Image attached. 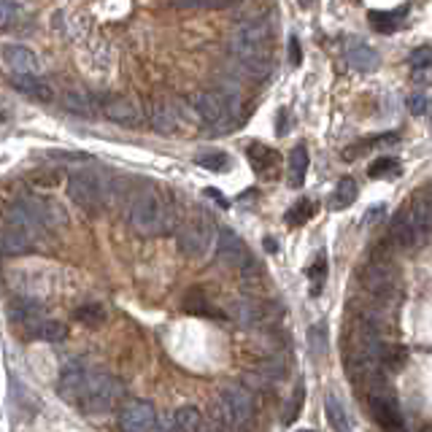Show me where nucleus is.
Listing matches in <instances>:
<instances>
[{
    "mask_svg": "<svg viewBox=\"0 0 432 432\" xmlns=\"http://www.w3.org/2000/svg\"><path fill=\"white\" fill-rule=\"evenodd\" d=\"M214 427L219 432H243L254 416V397L241 384H230L214 400Z\"/></svg>",
    "mask_w": 432,
    "mask_h": 432,
    "instance_id": "nucleus-1",
    "label": "nucleus"
},
{
    "mask_svg": "<svg viewBox=\"0 0 432 432\" xmlns=\"http://www.w3.org/2000/svg\"><path fill=\"white\" fill-rule=\"evenodd\" d=\"M127 219L133 225L135 232L141 235H165L176 230V214L168 202L162 200L160 195L154 192H141L133 202H130V211H127Z\"/></svg>",
    "mask_w": 432,
    "mask_h": 432,
    "instance_id": "nucleus-2",
    "label": "nucleus"
},
{
    "mask_svg": "<svg viewBox=\"0 0 432 432\" xmlns=\"http://www.w3.org/2000/svg\"><path fill=\"white\" fill-rule=\"evenodd\" d=\"M124 397V384L111 373H90L87 384L81 389L79 405L84 411H92V414H103L108 408L119 405V400Z\"/></svg>",
    "mask_w": 432,
    "mask_h": 432,
    "instance_id": "nucleus-3",
    "label": "nucleus"
},
{
    "mask_svg": "<svg viewBox=\"0 0 432 432\" xmlns=\"http://www.w3.org/2000/svg\"><path fill=\"white\" fill-rule=\"evenodd\" d=\"M268 27L265 22H241L230 33L227 49L238 63H254V60H268L265 57V46H268Z\"/></svg>",
    "mask_w": 432,
    "mask_h": 432,
    "instance_id": "nucleus-4",
    "label": "nucleus"
},
{
    "mask_svg": "<svg viewBox=\"0 0 432 432\" xmlns=\"http://www.w3.org/2000/svg\"><path fill=\"white\" fill-rule=\"evenodd\" d=\"M192 103H195V111H198V117L202 122H208V124H227L238 114L241 97L232 90H227V87H219V90L198 92L192 97Z\"/></svg>",
    "mask_w": 432,
    "mask_h": 432,
    "instance_id": "nucleus-5",
    "label": "nucleus"
},
{
    "mask_svg": "<svg viewBox=\"0 0 432 432\" xmlns=\"http://www.w3.org/2000/svg\"><path fill=\"white\" fill-rule=\"evenodd\" d=\"M68 198L76 202L81 211L94 214L103 205V184L90 171H79V173L68 176Z\"/></svg>",
    "mask_w": 432,
    "mask_h": 432,
    "instance_id": "nucleus-6",
    "label": "nucleus"
},
{
    "mask_svg": "<svg viewBox=\"0 0 432 432\" xmlns=\"http://www.w3.org/2000/svg\"><path fill=\"white\" fill-rule=\"evenodd\" d=\"M154 421H157V411L148 400H130L119 411V424L122 432H151L154 430Z\"/></svg>",
    "mask_w": 432,
    "mask_h": 432,
    "instance_id": "nucleus-7",
    "label": "nucleus"
},
{
    "mask_svg": "<svg viewBox=\"0 0 432 432\" xmlns=\"http://www.w3.org/2000/svg\"><path fill=\"white\" fill-rule=\"evenodd\" d=\"M394 284H397V276L387 262L373 259V262L364 265L362 286L367 289V295H373L376 300H389L392 292H394Z\"/></svg>",
    "mask_w": 432,
    "mask_h": 432,
    "instance_id": "nucleus-8",
    "label": "nucleus"
},
{
    "mask_svg": "<svg viewBox=\"0 0 432 432\" xmlns=\"http://www.w3.org/2000/svg\"><path fill=\"white\" fill-rule=\"evenodd\" d=\"M216 256H219V262H225L230 268H246V265H252V252H249V246H246L232 230H219V238H216Z\"/></svg>",
    "mask_w": 432,
    "mask_h": 432,
    "instance_id": "nucleus-9",
    "label": "nucleus"
},
{
    "mask_svg": "<svg viewBox=\"0 0 432 432\" xmlns=\"http://www.w3.org/2000/svg\"><path fill=\"white\" fill-rule=\"evenodd\" d=\"M0 57L14 70V76H38L40 73L38 54L33 52V49H27V46H22V43L0 46Z\"/></svg>",
    "mask_w": 432,
    "mask_h": 432,
    "instance_id": "nucleus-10",
    "label": "nucleus"
},
{
    "mask_svg": "<svg viewBox=\"0 0 432 432\" xmlns=\"http://www.w3.org/2000/svg\"><path fill=\"white\" fill-rule=\"evenodd\" d=\"M87 376H90V370H87L84 362H79V360L68 362L65 367L60 370V381H57L60 397L68 400V403H79L81 389H84V384H87Z\"/></svg>",
    "mask_w": 432,
    "mask_h": 432,
    "instance_id": "nucleus-11",
    "label": "nucleus"
},
{
    "mask_svg": "<svg viewBox=\"0 0 432 432\" xmlns=\"http://www.w3.org/2000/svg\"><path fill=\"white\" fill-rule=\"evenodd\" d=\"M370 414L376 418L378 424H381V430L384 432H405V421H403V414H400V408L397 403L387 397V394H370Z\"/></svg>",
    "mask_w": 432,
    "mask_h": 432,
    "instance_id": "nucleus-12",
    "label": "nucleus"
},
{
    "mask_svg": "<svg viewBox=\"0 0 432 432\" xmlns=\"http://www.w3.org/2000/svg\"><path fill=\"white\" fill-rule=\"evenodd\" d=\"M211 238H214V230L208 222H192L178 232V249L189 256H202L205 249L211 246Z\"/></svg>",
    "mask_w": 432,
    "mask_h": 432,
    "instance_id": "nucleus-13",
    "label": "nucleus"
},
{
    "mask_svg": "<svg viewBox=\"0 0 432 432\" xmlns=\"http://www.w3.org/2000/svg\"><path fill=\"white\" fill-rule=\"evenodd\" d=\"M227 316L238 324V327H243V330H254V327H259L262 319H265L259 306H256L252 297H232L227 303Z\"/></svg>",
    "mask_w": 432,
    "mask_h": 432,
    "instance_id": "nucleus-14",
    "label": "nucleus"
},
{
    "mask_svg": "<svg viewBox=\"0 0 432 432\" xmlns=\"http://www.w3.org/2000/svg\"><path fill=\"white\" fill-rule=\"evenodd\" d=\"M343 54H346L349 68H354V70H364V73H367V70H376L378 63H381V57H378L376 49H373V46H367V43L360 40V38L346 40Z\"/></svg>",
    "mask_w": 432,
    "mask_h": 432,
    "instance_id": "nucleus-15",
    "label": "nucleus"
},
{
    "mask_svg": "<svg viewBox=\"0 0 432 432\" xmlns=\"http://www.w3.org/2000/svg\"><path fill=\"white\" fill-rule=\"evenodd\" d=\"M103 114L111 122H117V124H127V127L141 124V108L135 106V100H130V97H111V100H106Z\"/></svg>",
    "mask_w": 432,
    "mask_h": 432,
    "instance_id": "nucleus-16",
    "label": "nucleus"
},
{
    "mask_svg": "<svg viewBox=\"0 0 432 432\" xmlns=\"http://www.w3.org/2000/svg\"><path fill=\"white\" fill-rule=\"evenodd\" d=\"M60 103L65 108L68 114H76V117H94L97 114V100L94 94H90L87 90L81 87H73V90H65Z\"/></svg>",
    "mask_w": 432,
    "mask_h": 432,
    "instance_id": "nucleus-17",
    "label": "nucleus"
},
{
    "mask_svg": "<svg viewBox=\"0 0 432 432\" xmlns=\"http://www.w3.org/2000/svg\"><path fill=\"white\" fill-rule=\"evenodd\" d=\"M389 235L392 241L397 243V246H403V249H416L418 243H421L416 227L411 225V216H408L405 208H400V211L394 214V219H392L389 225Z\"/></svg>",
    "mask_w": 432,
    "mask_h": 432,
    "instance_id": "nucleus-18",
    "label": "nucleus"
},
{
    "mask_svg": "<svg viewBox=\"0 0 432 432\" xmlns=\"http://www.w3.org/2000/svg\"><path fill=\"white\" fill-rule=\"evenodd\" d=\"M148 122H151V127L162 135H171L181 127V119H178V111H176L173 103H151Z\"/></svg>",
    "mask_w": 432,
    "mask_h": 432,
    "instance_id": "nucleus-19",
    "label": "nucleus"
},
{
    "mask_svg": "<svg viewBox=\"0 0 432 432\" xmlns=\"http://www.w3.org/2000/svg\"><path fill=\"white\" fill-rule=\"evenodd\" d=\"M6 230H14V232H19V235H25V238H30L33 243H38V238L43 235V230L30 219V216L14 202L11 208L6 211Z\"/></svg>",
    "mask_w": 432,
    "mask_h": 432,
    "instance_id": "nucleus-20",
    "label": "nucleus"
},
{
    "mask_svg": "<svg viewBox=\"0 0 432 432\" xmlns=\"http://www.w3.org/2000/svg\"><path fill=\"white\" fill-rule=\"evenodd\" d=\"M11 87L16 92H22V94H27V97H33V100H38V103H52L54 100V90L46 84V81H40L38 76H14Z\"/></svg>",
    "mask_w": 432,
    "mask_h": 432,
    "instance_id": "nucleus-21",
    "label": "nucleus"
},
{
    "mask_svg": "<svg viewBox=\"0 0 432 432\" xmlns=\"http://www.w3.org/2000/svg\"><path fill=\"white\" fill-rule=\"evenodd\" d=\"M408 216H411V225L416 227L418 238H421V243L427 241V235H430V198L427 195H418V198H414V200L408 202Z\"/></svg>",
    "mask_w": 432,
    "mask_h": 432,
    "instance_id": "nucleus-22",
    "label": "nucleus"
},
{
    "mask_svg": "<svg viewBox=\"0 0 432 432\" xmlns=\"http://www.w3.org/2000/svg\"><path fill=\"white\" fill-rule=\"evenodd\" d=\"M16 205L25 211L36 225H38L40 230H49L54 227V214L49 211V205L43 200H38V198H33V195H25V198H19L16 200Z\"/></svg>",
    "mask_w": 432,
    "mask_h": 432,
    "instance_id": "nucleus-23",
    "label": "nucleus"
},
{
    "mask_svg": "<svg viewBox=\"0 0 432 432\" xmlns=\"http://www.w3.org/2000/svg\"><path fill=\"white\" fill-rule=\"evenodd\" d=\"M171 421H173V432H202V424H205V418L195 405H184L173 411Z\"/></svg>",
    "mask_w": 432,
    "mask_h": 432,
    "instance_id": "nucleus-24",
    "label": "nucleus"
},
{
    "mask_svg": "<svg viewBox=\"0 0 432 432\" xmlns=\"http://www.w3.org/2000/svg\"><path fill=\"white\" fill-rule=\"evenodd\" d=\"M306 173H308V148L303 146V144H297L289 151V173H286L289 187H303Z\"/></svg>",
    "mask_w": 432,
    "mask_h": 432,
    "instance_id": "nucleus-25",
    "label": "nucleus"
},
{
    "mask_svg": "<svg viewBox=\"0 0 432 432\" xmlns=\"http://www.w3.org/2000/svg\"><path fill=\"white\" fill-rule=\"evenodd\" d=\"M9 313H11V322L25 324L30 333H36V327L43 322V319H40V306L30 303V300H16Z\"/></svg>",
    "mask_w": 432,
    "mask_h": 432,
    "instance_id": "nucleus-26",
    "label": "nucleus"
},
{
    "mask_svg": "<svg viewBox=\"0 0 432 432\" xmlns=\"http://www.w3.org/2000/svg\"><path fill=\"white\" fill-rule=\"evenodd\" d=\"M324 414H327V421H330V427L335 432L351 430L349 414H346V408L340 405V400H338L335 394H327V400H324Z\"/></svg>",
    "mask_w": 432,
    "mask_h": 432,
    "instance_id": "nucleus-27",
    "label": "nucleus"
},
{
    "mask_svg": "<svg viewBox=\"0 0 432 432\" xmlns=\"http://www.w3.org/2000/svg\"><path fill=\"white\" fill-rule=\"evenodd\" d=\"M33 246H36V243L30 241V238L14 232V230H3V232H0V252H3V254H25Z\"/></svg>",
    "mask_w": 432,
    "mask_h": 432,
    "instance_id": "nucleus-28",
    "label": "nucleus"
},
{
    "mask_svg": "<svg viewBox=\"0 0 432 432\" xmlns=\"http://www.w3.org/2000/svg\"><path fill=\"white\" fill-rule=\"evenodd\" d=\"M33 335L46 340V343H63L68 338V327L63 322H57V319H43V322L36 327Z\"/></svg>",
    "mask_w": 432,
    "mask_h": 432,
    "instance_id": "nucleus-29",
    "label": "nucleus"
},
{
    "mask_svg": "<svg viewBox=\"0 0 432 432\" xmlns=\"http://www.w3.org/2000/svg\"><path fill=\"white\" fill-rule=\"evenodd\" d=\"M354 200H357V181L354 178H340L335 192H333V202L330 205L335 211H340V208H349Z\"/></svg>",
    "mask_w": 432,
    "mask_h": 432,
    "instance_id": "nucleus-30",
    "label": "nucleus"
},
{
    "mask_svg": "<svg viewBox=\"0 0 432 432\" xmlns=\"http://www.w3.org/2000/svg\"><path fill=\"white\" fill-rule=\"evenodd\" d=\"M195 162L200 168H205V171H214V173H222V171L230 168V157L225 151H205V154H198Z\"/></svg>",
    "mask_w": 432,
    "mask_h": 432,
    "instance_id": "nucleus-31",
    "label": "nucleus"
},
{
    "mask_svg": "<svg viewBox=\"0 0 432 432\" xmlns=\"http://www.w3.org/2000/svg\"><path fill=\"white\" fill-rule=\"evenodd\" d=\"M370 178H392V176H400V162L394 160V157H378L373 165H370Z\"/></svg>",
    "mask_w": 432,
    "mask_h": 432,
    "instance_id": "nucleus-32",
    "label": "nucleus"
},
{
    "mask_svg": "<svg viewBox=\"0 0 432 432\" xmlns=\"http://www.w3.org/2000/svg\"><path fill=\"white\" fill-rule=\"evenodd\" d=\"M308 340H310V354H313V357H324V354H327V324L324 322L310 324Z\"/></svg>",
    "mask_w": 432,
    "mask_h": 432,
    "instance_id": "nucleus-33",
    "label": "nucleus"
},
{
    "mask_svg": "<svg viewBox=\"0 0 432 432\" xmlns=\"http://www.w3.org/2000/svg\"><path fill=\"white\" fill-rule=\"evenodd\" d=\"M249 160H252V165L262 173V171H268L270 165L276 162V151L270 146H252L249 148Z\"/></svg>",
    "mask_w": 432,
    "mask_h": 432,
    "instance_id": "nucleus-34",
    "label": "nucleus"
},
{
    "mask_svg": "<svg viewBox=\"0 0 432 432\" xmlns=\"http://www.w3.org/2000/svg\"><path fill=\"white\" fill-rule=\"evenodd\" d=\"M327 270H330V268H327V256H324V254H319L313 262H310L308 279H310V284H313V295H319L324 279H327Z\"/></svg>",
    "mask_w": 432,
    "mask_h": 432,
    "instance_id": "nucleus-35",
    "label": "nucleus"
},
{
    "mask_svg": "<svg viewBox=\"0 0 432 432\" xmlns=\"http://www.w3.org/2000/svg\"><path fill=\"white\" fill-rule=\"evenodd\" d=\"M184 308H187L189 313H198V316H219V310L211 306V300H208V297H202V295L187 297Z\"/></svg>",
    "mask_w": 432,
    "mask_h": 432,
    "instance_id": "nucleus-36",
    "label": "nucleus"
},
{
    "mask_svg": "<svg viewBox=\"0 0 432 432\" xmlns=\"http://www.w3.org/2000/svg\"><path fill=\"white\" fill-rule=\"evenodd\" d=\"M310 216H313V202L310 200H300L295 202L292 208H289V214H286V222L297 227V225H303V222H308Z\"/></svg>",
    "mask_w": 432,
    "mask_h": 432,
    "instance_id": "nucleus-37",
    "label": "nucleus"
},
{
    "mask_svg": "<svg viewBox=\"0 0 432 432\" xmlns=\"http://www.w3.org/2000/svg\"><path fill=\"white\" fill-rule=\"evenodd\" d=\"M403 11H405V9H400L397 14L370 11V22H373V27H376V30H381V33H392V30H397V16H400Z\"/></svg>",
    "mask_w": 432,
    "mask_h": 432,
    "instance_id": "nucleus-38",
    "label": "nucleus"
},
{
    "mask_svg": "<svg viewBox=\"0 0 432 432\" xmlns=\"http://www.w3.org/2000/svg\"><path fill=\"white\" fill-rule=\"evenodd\" d=\"M76 319L84 324H100L106 319V313H103V308H100L97 303H90V306H81V308L76 310Z\"/></svg>",
    "mask_w": 432,
    "mask_h": 432,
    "instance_id": "nucleus-39",
    "label": "nucleus"
},
{
    "mask_svg": "<svg viewBox=\"0 0 432 432\" xmlns=\"http://www.w3.org/2000/svg\"><path fill=\"white\" fill-rule=\"evenodd\" d=\"M408 111H411L414 117H424V114L430 111V97L424 92H414L408 97Z\"/></svg>",
    "mask_w": 432,
    "mask_h": 432,
    "instance_id": "nucleus-40",
    "label": "nucleus"
},
{
    "mask_svg": "<svg viewBox=\"0 0 432 432\" xmlns=\"http://www.w3.org/2000/svg\"><path fill=\"white\" fill-rule=\"evenodd\" d=\"M432 60V52L430 46H418V49H414V52L408 54V63H411V68H427Z\"/></svg>",
    "mask_w": 432,
    "mask_h": 432,
    "instance_id": "nucleus-41",
    "label": "nucleus"
},
{
    "mask_svg": "<svg viewBox=\"0 0 432 432\" xmlns=\"http://www.w3.org/2000/svg\"><path fill=\"white\" fill-rule=\"evenodd\" d=\"M259 373H268V376H273V378H281V376H286V364H284L281 360H268V362L259 364Z\"/></svg>",
    "mask_w": 432,
    "mask_h": 432,
    "instance_id": "nucleus-42",
    "label": "nucleus"
},
{
    "mask_svg": "<svg viewBox=\"0 0 432 432\" xmlns=\"http://www.w3.org/2000/svg\"><path fill=\"white\" fill-rule=\"evenodd\" d=\"M289 63L300 65V40L297 38H289Z\"/></svg>",
    "mask_w": 432,
    "mask_h": 432,
    "instance_id": "nucleus-43",
    "label": "nucleus"
},
{
    "mask_svg": "<svg viewBox=\"0 0 432 432\" xmlns=\"http://www.w3.org/2000/svg\"><path fill=\"white\" fill-rule=\"evenodd\" d=\"M14 3H6V0H0V25H6L9 19H11V14H14Z\"/></svg>",
    "mask_w": 432,
    "mask_h": 432,
    "instance_id": "nucleus-44",
    "label": "nucleus"
},
{
    "mask_svg": "<svg viewBox=\"0 0 432 432\" xmlns=\"http://www.w3.org/2000/svg\"><path fill=\"white\" fill-rule=\"evenodd\" d=\"M303 432H313V430H303Z\"/></svg>",
    "mask_w": 432,
    "mask_h": 432,
    "instance_id": "nucleus-45",
    "label": "nucleus"
}]
</instances>
